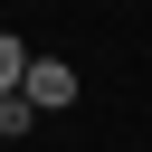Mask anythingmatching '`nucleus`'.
<instances>
[{"label":"nucleus","instance_id":"nucleus-3","mask_svg":"<svg viewBox=\"0 0 152 152\" xmlns=\"http://www.w3.org/2000/svg\"><path fill=\"white\" fill-rule=\"evenodd\" d=\"M28 124H38V104H28V95H19V86H10V95H0V133H10V142H19V133H28Z\"/></svg>","mask_w":152,"mask_h":152},{"label":"nucleus","instance_id":"nucleus-1","mask_svg":"<svg viewBox=\"0 0 152 152\" xmlns=\"http://www.w3.org/2000/svg\"><path fill=\"white\" fill-rule=\"evenodd\" d=\"M19 95H28V104H38V114H57V104H76V66H66V57H38V66H28V86H19Z\"/></svg>","mask_w":152,"mask_h":152},{"label":"nucleus","instance_id":"nucleus-2","mask_svg":"<svg viewBox=\"0 0 152 152\" xmlns=\"http://www.w3.org/2000/svg\"><path fill=\"white\" fill-rule=\"evenodd\" d=\"M28 66H38V57H28V48L0 28V95H10V86H28Z\"/></svg>","mask_w":152,"mask_h":152}]
</instances>
